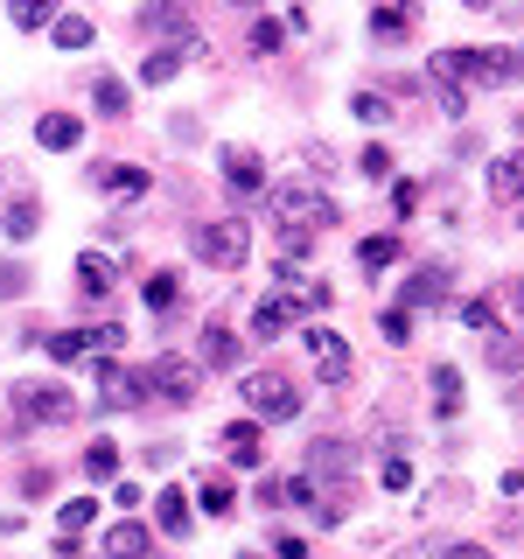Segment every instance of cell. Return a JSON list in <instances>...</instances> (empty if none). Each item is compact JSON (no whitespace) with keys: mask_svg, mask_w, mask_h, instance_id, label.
<instances>
[{"mask_svg":"<svg viewBox=\"0 0 524 559\" xmlns=\"http://www.w3.org/2000/svg\"><path fill=\"white\" fill-rule=\"evenodd\" d=\"M336 217H343L336 197H329V189H314V182H279L273 189V224H279V231L314 238L322 224H336Z\"/></svg>","mask_w":524,"mask_h":559,"instance_id":"6da1fadb","label":"cell"},{"mask_svg":"<svg viewBox=\"0 0 524 559\" xmlns=\"http://www.w3.org/2000/svg\"><path fill=\"white\" fill-rule=\"evenodd\" d=\"M189 245H196L203 266L238 273V266H245V252H252V231H245L238 217H210V224H189Z\"/></svg>","mask_w":524,"mask_h":559,"instance_id":"7a4b0ae2","label":"cell"},{"mask_svg":"<svg viewBox=\"0 0 524 559\" xmlns=\"http://www.w3.org/2000/svg\"><path fill=\"white\" fill-rule=\"evenodd\" d=\"M245 406H252V419H301V392H294L287 371H252L245 378Z\"/></svg>","mask_w":524,"mask_h":559,"instance_id":"3957f363","label":"cell"},{"mask_svg":"<svg viewBox=\"0 0 524 559\" xmlns=\"http://www.w3.org/2000/svg\"><path fill=\"white\" fill-rule=\"evenodd\" d=\"M14 413H22L28 427H63V419H78V399H70L63 384L28 378V384H14Z\"/></svg>","mask_w":524,"mask_h":559,"instance_id":"277c9868","label":"cell"},{"mask_svg":"<svg viewBox=\"0 0 524 559\" xmlns=\"http://www.w3.org/2000/svg\"><path fill=\"white\" fill-rule=\"evenodd\" d=\"M147 384L168 399V406H196L203 364H196V357H175V349H162V357H154V371H147Z\"/></svg>","mask_w":524,"mask_h":559,"instance_id":"5b68a950","label":"cell"},{"mask_svg":"<svg viewBox=\"0 0 524 559\" xmlns=\"http://www.w3.org/2000/svg\"><path fill=\"white\" fill-rule=\"evenodd\" d=\"M98 406H105V413H140V406H147V378L105 364V371H98Z\"/></svg>","mask_w":524,"mask_h":559,"instance_id":"8992f818","label":"cell"},{"mask_svg":"<svg viewBox=\"0 0 524 559\" xmlns=\"http://www.w3.org/2000/svg\"><path fill=\"white\" fill-rule=\"evenodd\" d=\"M308 357H314V378L322 384H343L357 364H349V343L336 336V329H308Z\"/></svg>","mask_w":524,"mask_h":559,"instance_id":"52a82bcc","label":"cell"},{"mask_svg":"<svg viewBox=\"0 0 524 559\" xmlns=\"http://www.w3.org/2000/svg\"><path fill=\"white\" fill-rule=\"evenodd\" d=\"M294 322H301V301H294L287 287H279V294H266V301L252 308V336H259V343H279Z\"/></svg>","mask_w":524,"mask_h":559,"instance_id":"ba28073f","label":"cell"},{"mask_svg":"<svg viewBox=\"0 0 524 559\" xmlns=\"http://www.w3.org/2000/svg\"><path fill=\"white\" fill-rule=\"evenodd\" d=\"M189 57H203V43H196V35H175V43H162L147 63H140V84H168Z\"/></svg>","mask_w":524,"mask_h":559,"instance_id":"9c48e42d","label":"cell"},{"mask_svg":"<svg viewBox=\"0 0 524 559\" xmlns=\"http://www.w3.org/2000/svg\"><path fill=\"white\" fill-rule=\"evenodd\" d=\"M238 357H245V336L224 329V314H210L203 322V364L210 371H238Z\"/></svg>","mask_w":524,"mask_h":559,"instance_id":"30bf717a","label":"cell"},{"mask_svg":"<svg viewBox=\"0 0 524 559\" xmlns=\"http://www.w3.org/2000/svg\"><path fill=\"white\" fill-rule=\"evenodd\" d=\"M224 182H231L238 197H259V189H266V162H259L252 147H224Z\"/></svg>","mask_w":524,"mask_h":559,"instance_id":"8fae6325","label":"cell"},{"mask_svg":"<svg viewBox=\"0 0 524 559\" xmlns=\"http://www.w3.org/2000/svg\"><path fill=\"white\" fill-rule=\"evenodd\" d=\"M217 448H224V462H238V468H259V419H231V427L217 433Z\"/></svg>","mask_w":524,"mask_h":559,"instance_id":"7c38bea8","label":"cell"},{"mask_svg":"<svg viewBox=\"0 0 524 559\" xmlns=\"http://www.w3.org/2000/svg\"><path fill=\"white\" fill-rule=\"evenodd\" d=\"M489 197H497V203H524V147L503 154V162L489 168Z\"/></svg>","mask_w":524,"mask_h":559,"instance_id":"4fadbf2b","label":"cell"},{"mask_svg":"<svg viewBox=\"0 0 524 559\" xmlns=\"http://www.w3.org/2000/svg\"><path fill=\"white\" fill-rule=\"evenodd\" d=\"M433 301H448V273H441V266H419V273L406 280V301H398V308L413 314V308H433Z\"/></svg>","mask_w":524,"mask_h":559,"instance_id":"5bb4252c","label":"cell"},{"mask_svg":"<svg viewBox=\"0 0 524 559\" xmlns=\"http://www.w3.org/2000/svg\"><path fill=\"white\" fill-rule=\"evenodd\" d=\"M349 462H357V454H349V441H336V433H322V441L308 448V476H329V468L349 476Z\"/></svg>","mask_w":524,"mask_h":559,"instance_id":"9a60e30c","label":"cell"},{"mask_svg":"<svg viewBox=\"0 0 524 559\" xmlns=\"http://www.w3.org/2000/svg\"><path fill=\"white\" fill-rule=\"evenodd\" d=\"M433 413H441V419H454V413H462V371H454V364H433Z\"/></svg>","mask_w":524,"mask_h":559,"instance_id":"2e32d148","label":"cell"},{"mask_svg":"<svg viewBox=\"0 0 524 559\" xmlns=\"http://www.w3.org/2000/svg\"><path fill=\"white\" fill-rule=\"evenodd\" d=\"M35 140H43V147H78V140H84V127H78V119H70V112H43V119H35Z\"/></svg>","mask_w":524,"mask_h":559,"instance_id":"e0dca14e","label":"cell"},{"mask_svg":"<svg viewBox=\"0 0 524 559\" xmlns=\"http://www.w3.org/2000/svg\"><path fill=\"white\" fill-rule=\"evenodd\" d=\"M105 559H147V532H140V524H127V518H119L112 532H105Z\"/></svg>","mask_w":524,"mask_h":559,"instance_id":"ac0fdd59","label":"cell"},{"mask_svg":"<svg viewBox=\"0 0 524 559\" xmlns=\"http://www.w3.org/2000/svg\"><path fill=\"white\" fill-rule=\"evenodd\" d=\"M196 503L210 518H231L238 511V489H231V476H203V489H196Z\"/></svg>","mask_w":524,"mask_h":559,"instance_id":"d6986e66","label":"cell"},{"mask_svg":"<svg viewBox=\"0 0 524 559\" xmlns=\"http://www.w3.org/2000/svg\"><path fill=\"white\" fill-rule=\"evenodd\" d=\"M78 287L92 294V301H98V294H112V259H105V252H84L78 259Z\"/></svg>","mask_w":524,"mask_h":559,"instance_id":"ffe728a7","label":"cell"},{"mask_svg":"<svg viewBox=\"0 0 524 559\" xmlns=\"http://www.w3.org/2000/svg\"><path fill=\"white\" fill-rule=\"evenodd\" d=\"M49 28H57V49H92V22H84V14H57V22H49Z\"/></svg>","mask_w":524,"mask_h":559,"instance_id":"44dd1931","label":"cell"},{"mask_svg":"<svg viewBox=\"0 0 524 559\" xmlns=\"http://www.w3.org/2000/svg\"><path fill=\"white\" fill-rule=\"evenodd\" d=\"M154 518H162L168 538H189V503L175 497V489H168V497H154Z\"/></svg>","mask_w":524,"mask_h":559,"instance_id":"7402d4cb","label":"cell"},{"mask_svg":"<svg viewBox=\"0 0 524 559\" xmlns=\"http://www.w3.org/2000/svg\"><path fill=\"white\" fill-rule=\"evenodd\" d=\"M98 189H119V197H140V189H147V168H98Z\"/></svg>","mask_w":524,"mask_h":559,"instance_id":"603a6c76","label":"cell"},{"mask_svg":"<svg viewBox=\"0 0 524 559\" xmlns=\"http://www.w3.org/2000/svg\"><path fill=\"white\" fill-rule=\"evenodd\" d=\"M392 259H398V238H364V245H357V266H364V273H384Z\"/></svg>","mask_w":524,"mask_h":559,"instance_id":"cb8c5ba5","label":"cell"},{"mask_svg":"<svg viewBox=\"0 0 524 559\" xmlns=\"http://www.w3.org/2000/svg\"><path fill=\"white\" fill-rule=\"evenodd\" d=\"M92 98H98V112H105V119H119V112L133 105V92H127L119 78H98V84H92Z\"/></svg>","mask_w":524,"mask_h":559,"instance_id":"d4e9b609","label":"cell"},{"mask_svg":"<svg viewBox=\"0 0 524 559\" xmlns=\"http://www.w3.org/2000/svg\"><path fill=\"white\" fill-rule=\"evenodd\" d=\"M371 35H378V43H398V35H413V14L406 8H378L371 14Z\"/></svg>","mask_w":524,"mask_h":559,"instance_id":"484cf974","label":"cell"},{"mask_svg":"<svg viewBox=\"0 0 524 559\" xmlns=\"http://www.w3.org/2000/svg\"><path fill=\"white\" fill-rule=\"evenodd\" d=\"M147 308H154V314H175V308H182V287H175V273H154V280H147Z\"/></svg>","mask_w":524,"mask_h":559,"instance_id":"4316f807","label":"cell"},{"mask_svg":"<svg viewBox=\"0 0 524 559\" xmlns=\"http://www.w3.org/2000/svg\"><path fill=\"white\" fill-rule=\"evenodd\" d=\"M119 343H127V329H119V322H98V329H84V357H112Z\"/></svg>","mask_w":524,"mask_h":559,"instance_id":"83f0119b","label":"cell"},{"mask_svg":"<svg viewBox=\"0 0 524 559\" xmlns=\"http://www.w3.org/2000/svg\"><path fill=\"white\" fill-rule=\"evenodd\" d=\"M349 112H357L364 127H384V119H392V98H384V92H357V98H349Z\"/></svg>","mask_w":524,"mask_h":559,"instance_id":"f1b7e54d","label":"cell"},{"mask_svg":"<svg viewBox=\"0 0 524 559\" xmlns=\"http://www.w3.org/2000/svg\"><path fill=\"white\" fill-rule=\"evenodd\" d=\"M84 476H92V483H105V476H119V448H112V441L84 448Z\"/></svg>","mask_w":524,"mask_h":559,"instance_id":"f546056e","label":"cell"},{"mask_svg":"<svg viewBox=\"0 0 524 559\" xmlns=\"http://www.w3.org/2000/svg\"><path fill=\"white\" fill-rule=\"evenodd\" d=\"M92 518H98V503H92V497L63 503V518H57V538H78V532H84V524H92Z\"/></svg>","mask_w":524,"mask_h":559,"instance_id":"4dcf8cb0","label":"cell"},{"mask_svg":"<svg viewBox=\"0 0 524 559\" xmlns=\"http://www.w3.org/2000/svg\"><path fill=\"white\" fill-rule=\"evenodd\" d=\"M35 224H43V210H35V197H22L8 210V238H35Z\"/></svg>","mask_w":524,"mask_h":559,"instance_id":"1f68e13d","label":"cell"},{"mask_svg":"<svg viewBox=\"0 0 524 559\" xmlns=\"http://www.w3.org/2000/svg\"><path fill=\"white\" fill-rule=\"evenodd\" d=\"M43 349H49L57 364H78V357H84V329H70V336H43Z\"/></svg>","mask_w":524,"mask_h":559,"instance_id":"d6a6232c","label":"cell"},{"mask_svg":"<svg viewBox=\"0 0 524 559\" xmlns=\"http://www.w3.org/2000/svg\"><path fill=\"white\" fill-rule=\"evenodd\" d=\"M489 364H497V371H524V343H503V336H489Z\"/></svg>","mask_w":524,"mask_h":559,"instance_id":"836d02e7","label":"cell"},{"mask_svg":"<svg viewBox=\"0 0 524 559\" xmlns=\"http://www.w3.org/2000/svg\"><path fill=\"white\" fill-rule=\"evenodd\" d=\"M140 28H154V35H162V28H175V35H189V22H182V8H147V14H140Z\"/></svg>","mask_w":524,"mask_h":559,"instance_id":"e575fe53","label":"cell"},{"mask_svg":"<svg viewBox=\"0 0 524 559\" xmlns=\"http://www.w3.org/2000/svg\"><path fill=\"white\" fill-rule=\"evenodd\" d=\"M14 22H22V28H49L57 14H49V0H14Z\"/></svg>","mask_w":524,"mask_h":559,"instance_id":"d590c367","label":"cell"},{"mask_svg":"<svg viewBox=\"0 0 524 559\" xmlns=\"http://www.w3.org/2000/svg\"><path fill=\"white\" fill-rule=\"evenodd\" d=\"M378 329H384V343H413V314H406V308H384Z\"/></svg>","mask_w":524,"mask_h":559,"instance_id":"8d00e7d4","label":"cell"},{"mask_svg":"<svg viewBox=\"0 0 524 559\" xmlns=\"http://www.w3.org/2000/svg\"><path fill=\"white\" fill-rule=\"evenodd\" d=\"M279 43H287V28H279V22H252V49H259V57H273Z\"/></svg>","mask_w":524,"mask_h":559,"instance_id":"74e56055","label":"cell"},{"mask_svg":"<svg viewBox=\"0 0 524 559\" xmlns=\"http://www.w3.org/2000/svg\"><path fill=\"white\" fill-rule=\"evenodd\" d=\"M28 294V266H0V301H22Z\"/></svg>","mask_w":524,"mask_h":559,"instance_id":"f35d334b","label":"cell"},{"mask_svg":"<svg viewBox=\"0 0 524 559\" xmlns=\"http://www.w3.org/2000/svg\"><path fill=\"white\" fill-rule=\"evenodd\" d=\"M462 322H468V329H483V336H489V329H497V301H468V308H462Z\"/></svg>","mask_w":524,"mask_h":559,"instance_id":"ab89813d","label":"cell"},{"mask_svg":"<svg viewBox=\"0 0 524 559\" xmlns=\"http://www.w3.org/2000/svg\"><path fill=\"white\" fill-rule=\"evenodd\" d=\"M364 175H371V182H384V175H392V154H384V147H364V162H357Z\"/></svg>","mask_w":524,"mask_h":559,"instance_id":"60d3db41","label":"cell"},{"mask_svg":"<svg viewBox=\"0 0 524 559\" xmlns=\"http://www.w3.org/2000/svg\"><path fill=\"white\" fill-rule=\"evenodd\" d=\"M413 483V468H406V454H384V489H406Z\"/></svg>","mask_w":524,"mask_h":559,"instance_id":"b9f144b4","label":"cell"},{"mask_svg":"<svg viewBox=\"0 0 524 559\" xmlns=\"http://www.w3.org/2000/svg\"><path fill=\"white\" fill-rule=\"evenodd\" d=\"M308 245H314V238H301V231H279V252H287V259H308Z\"/></svg>","mask_w":524,"mask_h":559,"instance_id":"7bdbcfd3","label":"cell"},{"mask_svg":"<svg viewBox=\"0 0 524 559\" xmlns=\"http://www.w3.org/2000/svg\"><path fill=\"white\" fill-rule=\"evenodd\" d=\"M441 559H497V552H489V546H448Z\"/></svg>","mask_w":524,"mask_h":559,"instance_id":"ee69618b","label":"cell"},{"mask_svg":"<svg viewBox=\"0 0 524 559\" xmlns=\"http://www.w3.org/2000/svg\"><path fill=\"white\" fill-rule=\"evenodd\" d=\"M511 301H517V308H524V280H517V287H511Z\"/></svg>","mask_w":524,"mask_h":559,"instance_id":"f6af8a7d","label":"cell"}]
</instances>
